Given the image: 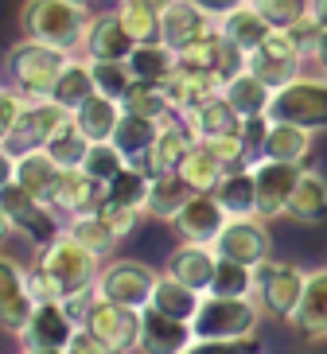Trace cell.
<instances>
[{"mask_svg": "<svg viewBox=\"0 0 327 354\" xmlns=\"http://www.w3.org/2000/svg\"><path fill=\"white\" fill-rule=\"evenodd\" d=\"M261 319H265V312L254 296H214V292H203L199 312L191 319V327H195L191 351H254Z\"/></svg>", "mask_w": 327, "mask_h": 354, "instance_id": "obj_1", "label": "cell"}, {"mask_svg": "<svg viewBox=\"0 0 327 354\" xmlns=\"http://www.w3.org/2000/svg\"><path fill=\"white\" fill-rule=\"evenodd\" d=\"M66 63H71V51L24 35V39L12 43L8 55H4V74H8V82L16 86L20 94L51 97V90H55V82H59V74H63Z\"/></svg>", "mask_w": 327, "mask_h": 354, "instance_id": "obj_2", "label": "cell"}, {"mask_svg": "<svg viewBox=\"0 0 327 354\" xmlns=\"http://www.w3.org/2000/svg\"><path fill=\"white\" fill-rule=\"evenodd\" d=\"M86 24H90V12L71 4V0H24V8H20L24 35H32L39 43H51V47H63L71 55L82 51Z\"/></svg>", "mask_w": 327, "mask_h": 354, "instance_id": "obj_3", "label": "cell"}, {"mask_svg": "<svg viewBox=\"0 0 327 354\" xmlns=\"http://www.w3.org/2000/svg\"><path fill=\"white\" fill-rule=\"evenodd\" d=\"M0 203H4V210H8L16 234H20L35 253H39L43 245H51V241L63 234V226H66V218L51 207V203H43L39 195L24 191L16 179H12L8 187H0Z\"/></svg>", "mask_w": 327, "mask_h": 354, "instance_id": "obj_4", "label": "cell"}, {"mask_svg": "<svg viewBox=\"0 0 327 354\" xmlns=\"http://www.w3.org/2000/svg\"><path fill=\"white\" fill-rule=\"evenodd\" d=\"M304 281H308V269L292 265V261H261L254 269V300L261 304L265 315L288 323V315L296 312V304L304 296Z\"/></svg>", "mask_w": 327, "mask_h": 354, "instance_id": "obj_5", "label": "cell"}, {"mask_svg": "<svg viewBox=\"0 0 327 354\" xmlns=\"http://www.w3.org/2000/svg\"><path fill=\"white\" fill-rule=\"evenodd\" d=\"M304 66H308V55L288 28H273L269 39H265L257 51L245 55V71H254L257 78H261L265 86H273V90L296 82V78L304 74Z\"/></svg>", "mask_w": 327, "mask_h": 354, "instance_id": "obj_6", "label": "cell"}, {"mask_svg": "<svg viewBox=\"0 0 327 354\" xmlns=\"http://www.w3.org/2000/svg\"><path fill=\"white\" fill-rule=\"evenodd\" d=\"M269 117L296 121V125L324 133L327 129V78L324 74H300L296 82L281 86V90L273 94Z\"/></svg>", "mask_w": 327, "mask_h": 354, "instance_id": "obj_7", "label": "cell"}, {"mask_svg": "<svg viewBox=\"0 0 327 354\" xmlns=\"http://www.w3.org/2000/svg\"><path fill=\"white\" fill-rule=\"evenodd\" d=\"M211 245L218 257L242 261L250 269H257L261 261L273 257V234H269V222L261 214H230Z\"/></svg>", "mask_w": 327, "mask_h": 354, "instance_id": "obj_8", "label": "cell"}, {"mask_svg": "<svg viewBox=\"0 0 327 354\" xmlns=\"http://www.w3.org/2000/svg\"><path fill=\"white\" fill-rule=\"evenodd\" d=\"M35 257L47 265V269L59 277V284H63L66 292H78V288H90V284H97V272H102V265L106 261L97 257L94 250H86L78 238H71V234H59V238L51 241V245H43Z\"/></svg>", "mask_w": 327, "mask_h": 354, "instance_id": "obj_9", "label": "cell"}, {"mask_svg": "<svg viewBox=\"0 0 327 354\" xmlns=\"http://www.w3.org/2000/svg\"><path fill=\"white\" fill-rule=\"evenodd\" d=\"M160 272L144 261L133 257H109L97 272V296L117 304H129V308H148L152 300V288H156Z\"/></svg>", "mask_w": 327, "mask_h": 354, "instance_id": "obj_10", "label": "cell"}, {"mask_svg": "<svg viewBox=\"0 0 327 354\" xmlns=\"http://www.w3.org/2000/svg\"><path fill=\"white\" fill-rule=\"evenodd\" d=\"M74 327H78V319L66 312L63 300H43V304H35L32 319H28V327H24L20 346L32 351V354H55V351L66 354Z\"/></svg>", "mask_w": 327, "mask_h": 354, "instance_id": "obj_11", "label": "cell"}, {"mask_svg": "<svg viewBox=\"0 0 327 354\" xmlns=\"http://www.w3.org/2000/svg\"><path fill=\"white\" fill-rule=\"evenodd\" d=\"M140 312L144 308H129V304L97 296L90 315H86V327L106 343V351H137L140 346Z\"/></svg>", "mask_w": 327, "mask_h": 354, "instance_id": "obj_12", "label": "cell"}, {"mask_svg": "<svg viewBox=\"0 0 327 354\" xmlns=\"http://www.w3.org/2000/svg\"><path fill=\"white\" fill-rule=\"evenodd\" d=\"M300 167L304 164H285V160H254V183H257V214L265 222L288 218V198L292 187L300 179Z\"/></svg>", "mask_w": 327, "mask_h": 354, "instance_id": "obj_13", "label": "cell"}, {"mask_svg": "<svg viewBox=\"0 0 327 354\" xmlns=\"http://www.w3.org/2000/svg\"><path fill=\"white\" fill-rule=\"evenodd\" d=\"M66 121H71V109L59 105L55 97H28V102H24V113H20V125H16V133H12L8 148L12 152L43 148Z\"/></svg>", "mask_w": 327, "mask_h": 354, "instance_id": "obj_14", "label": "cell"}, {"mask_svg": "<svg viewBox=\"0 0 327 354\" xmlns=\"http://www.w3.org/2000/svg\"><path fill=\"white\" fill-rule=\"evenodd\" d=\"M102 198H106V183L94 179L86 167H63L59 179H55L51 187V203L63 218H74V214H90V210L102 207Z\"/></svg>", "mask_w": 327, "mask_h": 354, "instance_id": "obj_15", "label": "cell"}, {"mask_svg": "<svg viewBox=\"0 0 327 354\" xmlns=\"http://www.w3.org/2000/svg\"><path fill=\"white\" fill-rule=\"evenodd\" d=\"M288 327L304 343H327V265L308 269L304 296L296 304V312L288 315Z\"/></svg>", "mask_w": 327, "mask_h": 354, "instance_id": "obj_16", "label": "cell"}, {"mask_svg": "<svg viewBox=\"0 0 327 354\" xmlns=\"http://www.w3.org/2000/svg\"><path fill=\"white\" fill-rule=\"evenodd\" d=\"M195 343V327L191 319H176V315L160 312L148 304L140 312V346L137 351H152V354H191Z\"/></svg>", "mask_w": 327, "mask_h": 354, "instance_id": "obj_17", "label": "cell"}, {"mask_svg": "<svg viewBox=\"0 0 327 354\" xmlns=\"http://www.w3.org/2000/svg\"><path fill=\"white\" fill-rule=\"evenodd\" d=\"M226 218H230V214L222 210L214 191H191V198L180 207V214H176L168 226L176 230L183 241H214Z\"/></svg>", "mask_w": 327, "mask_h": 354, "instance_id": "obj_18", "label": "cell"}, {"mask_svg": "<svg viewBox=\"0 0 327 354\" xmlns=\"http://www.w3.org/2000/svg\"><path fill=\"white\" fill-rule=\"evenodd\" d=\"M214 28H218V20L207 8H199L195 0H171L168 8L160 12V39L171 43L176 51L203 39V35H211Z\"/></svg>", "mask_w": 327, "mask_h": 354, "instance_id": "obj_19", "label": "cell"}, {"mask_svg": "<svg viewBox=\"0 0 327 354\" xmlns=\"http://www.w3.org/2000/svg\"><path fill=\"white\" fill-rule=\"evenodd\" d=\"M133 47H137V39L125 32L117 8L113 12H90V24H86V35H82L86 59H129Z\"/></svg>", "mask_w": 327, "mask_h": 354, "instance_id": "obj_20", "label": "cell"}, {"mask_svg": "<svg viewBox=\"0 0 327 354\" xmlns=\"http://www.w3.org/2000/svg\"><path fill=\"white\" fill-rule=\"evenodd\" d=\"M195 140H199V136H195V129H191L183 117H168V121L160 125V133H156V145H152V152L140 160V167H144L148 176L180 171L183 156L195 148Z\"/></svg>", "mask_w": 327, "mask_h": 354, "instance_id": "obj_21", "label": "cell"}, {"mask_svg": "<svg viewBox=\"0 0 327 354\" xmlns=\"http://www.w3.org/2000/svg\"><path fill=\"white\" fill-rule=\"evenodd\" d=\"M214 269H218V253H214L211 241H183L168 253V261H164V272L168 277H176V281L191 284V288L207 292L214 281Z\"/></svg>", "mask_w": 327, "mask_h": 354, "instance_id": "obj_22", "label": "cell"}, {"mask_svg": "<svg viewBox=\"0 0 327 354\" xmlns=\"http://www.w3.org/2000/svg\"><path fill=\"white\" fill-rule=\"evenodd\" d=\"M312 148H316V129H304V125H296V121H281V117H273V121H269V133H265V140H261V148H257V156L285 160V164H308Z\"/></svg>", "mask_w": 327, "mask_h": 354, "instance_id": "obj_23", "label": "cell"}, {"mask_svg": "<svg viewBox=\"0 0 327 354\" xmlns=\"http://www.w3.org/2000/svg\"><path fill=\"white\" fill-rule=\"evenodd\" d=\"M164 90H168L171 105H176V113H191L199 102H207L211 94L222 90V78L214 71H203V66H187L180 63L171 71V78H164Z\"/></svg>", "mask_w": 327, "mask_h": 354, "instance_id": "obj_24", "label": "cell"}, {"mask_svg": "<svg viewBox=\"0 0 327 354\" xmlns=\"http://www.w3.org/2000/svg\"><path fill=\"white\" fill-rule=\"evenodd\" d=\"M218 32L226 43H234L238 51H257L265 39H269V32H273V24L261 16V8H257L254 0H242L238 8H230L226 16H218Z\"/></svg>", "mask_w": 327, "mask_h": 354, "instance_id": "obj_25", "label": "cell"}, {"mask_svg": "<svg viewBox=\"0 0 327 354\" xmlns=\"http://www.w3.org/2000/svg\"><path fill=\"white\" fill-rule=\"evenodd\" d=\"M288 218L300 226H319L327 222V176L316 167H300V179L288 198Z\"/></svg>", "mask_w": 327, "mask_h": 354, "instance_id": "obj_26", "label": "cell"}, {"mask_svg": "<svg viewBox=\"0 0 327 354\" xmlns=\"http://www.w3.org/2000/svg\"><path fill=\"white\" fill-rule=\"evenodd\" d=\"M183 121L195 129V136H199V140L226 136V133H242V113L226 102V94H222V90H218V94H211L207 102H199L191 113H183Z\"/></svg>", "mask_w": 327, "mask_h": 354, "instance_id": "obj_27", "label": "cell"}, {"mask_svg": "<svg viewBox=\"0 0 327 354\" xmlns=\"http://www.w3.org/2000/svg\"><path fill=\"white\" fill-rule=\"evenodd\" d=\"M71 121L86 133L90 145H94V140H113V129H117V121H121V102L94 90V94L71 113Z\"/></svg>", "mask_w": 327, "mask_h": 354, "instance_id": "obj_28", "label": "cell"}, {"mask_svg": "<svg viewBox=\"0 0 327 354\" xmlns=\"http://www.w3.org/2000/svg\"><path fill=\"white\" fill-rule=\"evenodd\" d=\"M59 171L63 167L55 164V156L47 148H24V152H16V183L24 191L39 195L43 203L51 198V187H55V179H59Z\"/></svg>", "mask_w": 327, "mask_h": 354, "instance_id": "obj_29", "label": "cell"}, {"mask_svg": "<svg viewBox=\"0 0 327 354\" xmlns=\"http://www.w3.org/2000/svg\"><path fill=\"white\" fill-rule=\"evenodd\" d=\"M222 94H226V102H230L242 117H257V113H269L277 90L265 86L254 71H238V74H230V78L222 82Z\"/></svg>", "mask_w": 327, "mask_h": 354, "instance_id": "obj_30", "label": "cell"}, {"mask_svg": "<svg viewBox=\"0 0 327 354\" xmlns=\"http://www.w3.org/2000/svg\"><path fill=\"white\" fill-rule=\"evenodd\" d=\"M191 198V187L180 179V171H164V176L148 179V198H144V218L171 222L180 207Z\"/></svg>", "mask_w": 327, "mask_h": 354, "instance_id": "obj_31", "label": "cell"}, {"mask_svg": "<svg viewBox=\"0 0 327 354\" xmlns=\"http://www.w3.org/2000/svg\"><path fill=\"white\" fill-rule=\"evenodd\" d=\"M214 198L222 203L226 214H257V183H254V164L245 167H226L214 187Z\"/></svg>", "mask_w": 327, "mask_h": 354, "instance_id": "obj_32", "label": "cell"}, {"mask_svg": "<svg viewBox=\"0 0 327 354\" xmlns=\"http://www.w3.org/2000/svg\"><path fill=\"white\" fill-rule=\"evenodd\" d=\"M121 109L125 113H140L148 117V121H168V117H180L176 113V105H171L168 90H164V82H148V78H133L125 90V97H121Z\"/></svg>", "mask_w": 327, "mask_h": 354, "instance_id": "obj_33", "label": "cell"}, {"mask_svg": "<svg viewBox=\"0 0 327 354\" xmlns=\"http://www.w3.org/2000/svg\"><path fill=\"white\" fill-rule=\"evenodd\" d=\"M180 66V51L164 39H152V43H137L133 55H129V71L133 78H148V82H164L171 78V71Z\"/></svg>", "mask_w": 327, "mask_h": 354, "instance_id": "obj_34", "label": "cell"}, {"mask_svg": "<svg viewBox=\"0 0 327 354\" xmlns=\"http://www.w3.org/2000/svg\"><path fill=\"white\" fill-rule=\"evenodd\" d=\"M156 133H160V121H148L140 113H125L121 109V121L113 129V145L129 156V164H140L152 152V145H156Z\"/></svg>", "mask_w": 327, "mask_h": 354, "instance_id": "obj_35", "label": "cell"}, {"mask_svg": "<svg viewBox=\"0 0 327 354\" xmlns=\"http://www.w3.org/2000/svg\"><path fill=\"white\" fill-rule=\"evenodd\" d=\"M152 308H160V312L176 315V319H195V312H199L203 304V292L191 288V284L176 281V277H168V272H160L156 288H152Z\"/></svg>", "mask_w": 327, "mask_h": 354, "instance_id": "obj_36", "label": "cell"}, {"mask_svg": "<svg viewBox=\"0 0 327 354\" xmlns=\"http://www.w3.org/2000/svg\"><path fill=\"white\" fill-rule=\"evenodd\" d=\"M94 94V74H90V59H86L82 51L71 55V63L63 66V74H59V82H55L51 97L59 105H66V109H78V105L86 102V97Z\"/></svg>", "mask_w": 327, "mask_h": 354, "instance_id": "obj_37", "label": "cell"}, {"mask_svg": "<svg viewBox=\"0 0 327 354\" xmlns=\"http://www.w3.org/2000/svg\"><path fill=\"white\" fill-rule=\"evenodd\" d=\"M63 230L71 234V238H78V241H82L86 250H94L102 261H109V257L117 253V245H121V238H117L113 230H109L106 222H102V214H97V210L66 218V226H63Z\"/></svg>", "mask_w": 327, "mask_h": 354, "instance_id": "obj_38", "label": "cell"}, {"mask_svg": "<svg viewBox=\"0 0 327 354\" xmlns=\"http://www.w3.org/2000/svg\"><path fill=\"white\" fill-rule=\"evenodd\" d=\"M222 171H226L222 160L214 156L203 140H195V148H191L187 156H183V164H180V179L187 183L191 191H214L218 187V179H222Z\"/></svg>", "mask_w": 327, "mask_h": 354, "instance_id": "obj_39", "label": "cell"}, {"mask_svg": "<svg viewBox=\"0 0 327 354\" xmlns=\"http://www.w3.org/2000/svg\"><path fill=\"white\" fill-rule=\"evenodd\" d=\"M148 171L140 164H129L121 167L113 179L106 183V198H113V203H125V207H137L144 210V198H148Z\"/></svg>", "mask_w": 327, "mask_h": 354, "instance_id": "obj_40", "label": "cell"}, {"mask_svg": "<svg viewBox=\"0 0 327 354\" xmlns=\"http://www.w3.org/2000/svg\"><path fill=\"white\" fill-rule=\"evenodd\" d=\"M43 148L55 156V164H59V167H82L86 152H90V140H86V133L74 125V121H66V125L59 129V133H55Z\"/></svg>", "mask_w": 327, "mask_h": 354, "instance_id": "obj_41", "label": "cell"}, {"mask_svg": "<svg viewBox=\"0 0 327 354\" xmlns=\"http://www.w3.org/2000/svg\"><path fill=\"white\" fill-rule=\"evenodd\" d=\"M117 16L125 24V32L137 43H152L160 39V12L140 4V0H117Z\"/></svg>", "mask_w": 327, "mask_h": 354, "instance_id": "obj_42", "label": "cell"}, {"mask_svg": "<svg viewBox=\"0 0 327 354\" xmlns=\"http://www.w3.org/2000/svg\"><path fill=\"white\" fill-rule=\"evenodd\" d=\"M90 74H94V90L106 97H125L129 82H133V71H129V59H90Z\"/></svg>", "mask_w": 327, "mask_h": 354, "instance_id": "obj_43", "label": "cell"}, {"mask_svg": "<svg viewBox=\"0 0 327 354\" xmlns=\"http://www.w3.org/2000/svg\"><path fill=\"white\" fill-rule=\"evenodd\" d=\"M207 292H214V296H254V269L242 261L218 257V269H214V281Z\"/></svg>", "mask_w": 327, "mask_h": 354, "instance_id": "obj_44", "label": "cell"}, {"mask_svg": "<svg viewBox=\"0 0 327 354\" xmlns=\"http://www.w3.org/2000/svg\"><path fill=\"white\" fill-rule=\"evenodd\" d=\"M82 167H86L94 179L109 183V179H113L121 167H129V156L113 145V140H94V145H90V152H86V160H82Z\"/></svg>", "mask_w": 327, "mask_h": 354, "instance_id": "obj_45", "label": "cell"}, {"mask_svg": "<svg viewBox=\"0 0 327 354\" xmlns=\"http://www.w3.org/2000/svg\"><path fill=\"white\" fill-rule=\"evenodd\" d=\"M35 304H39V300H35L28 288L16 292L12 300H4V304H0V331L12 335V339H20L24 327H28V319H32V312H35Z\"/></svg>", "mask_w": 327, "mask_h": 354, "instance_id": "obj_46", "label": "cell"}, {"mask_svg": "<svg viewBox=\"0 0 327 354\" xmlns=\"http://www.w3.org/2000/svg\"><path fill=\"white\" fill-rule=\"evenodd\" d=\"M97 214H102V222H106L109 230H113L117 238L125 241L137 234V226L144 222V210L137 207H125V203H113V198H102V207H97Z\"/></svg>", "mask_w": 327, "mask_h": 354, "instance_id": "obj_47", "label": "cell"}, {"mask_svg": "<svg viewBox=\"0 0 327 354\" xmlns=\"http://www.w3.org/2000/svg\"><path fill=\"white\" fill-rule=\"evenodd\" d=\"M24 288L32 292L39 304H43V300H63V296H66V288L59 284V277H55V272L47 269L39 257L28 261V272H24Z\"/></svg>", "mask_w": 327, "mask_h": 354, "instance_id": "obj_48", "label": "cell"}, {"mask_svg": "<svg viewBox=\"0 0 327 354\" xmlns=\"http://www.w3.org/2000/svg\"><path fill=\"white\" fill-rule=\"evenodd\" d=\"M203 145H207L214 156L222 160V167H245V164H254V160H257V152L242 140V133L211 136V140H203Z\"/></svg>", "mask_w": 327, "mask_h": 354, "instance_id": "obj_49", "label": "cell"}, {"mask_svg": "<svg viewBox=\"0 0 327 354\" xmlns=\"http://www.w3.org/2000/svg\"><path fill=\"white\" fill-rule=\"evenodd\" d=\"M24 102H28V94H20L12 82H0V145L12 140V133H16V125H20Z\"/></svg>", "mask_w": 327, "mask_h": 354, "instance_id": "obj_50", "label": "cell"}, {"mask_svg": "<svg viewBox=\"0 0 327 354\" xmlns=\"http://www.w3.org/2000/svg\"><path fill=\"white\" fill-rule=\"evenodd\" d=\"M257 8H261V16L273 28H292L300 16L308 12V0H254Z\"/></svg>", "mask_w": 327, "mask_h": 354, "instance_id": "obj_51", "label": "cell"}, {"mask_svg": "<svg viewBox=\"0 0 327 354\" xmlns=\"http://www.w3.org/2000/svg\"><path fill=\"white\" fill-rule=\"evenodd\" d=\"M24 272H28V265H20L8 253H0V304L12 300L16 292H24Z\"/></svg>", "mask_w": 327, "mask_h": 354, "instance_id": "obj_52", "label": "cell"}, {"mask_svg": "<svg viewBox=\"0 0 327 354\" xmlns=\"http://www.w3.org/2000/svg\"><path fill=\"white\" fill-rule=\"evenodd\" d=\"M66 354H106V343H102V339L86 327V323H78V327H74V335H71Z\"/></svg>", "mask_w": 327, "mask_h": 354, "instance_id": "obj_53", "label": "cell"}, {"mask_svg": "<svg viewBox=\"0 0 327 354\" xmlns=\"http://www.w3.org/2000/svg\"><path fill=\"white\" fill-rule=\"evenodd\" d=\"M269 121H273V117L269 113H257V117H242V140L250 148H261V140H265V133H269Z\"/></svg>", "mask_w": 327, "mask_h": 354, "instance_id": "obj_54", "label": "cell"}, {"mask_svg": "<svg viewBox=\"0 0 327 354\" xmlns=\"http://www.w3.org/2000/svg\"><path fill=\"white\" fill-rule=\"evenodd\" d=\"M308 66H312L316 74H324V78H327V32H319L316 47L308 51Z\"/></svg>", "mask_w": 327, "mask_h": 354, "instance_id": "obj_55", "label": "cell"}, {"mask_svg": "<svg viewBox=\"0 0 327 354\" xmlns=\"http://www.w3.org/2000/svg\"><path fill=\"white\" fill-rule=\"evenodd\" d=\"M16 179V152L8 145H0V187H8Z\"/></svg>", "mask_w": 327, "mask_h": 354, "instance_id": "obj_56", "label": "cell"}, {"mask_svg": "<svg viewBox=\"0 0 327 354\" xmlns=\"http://www.w3.org/2000/svg\"><path fill=\"white\" fill-rule=\"evenodd\" d=\"M195 4H199V8H207V12L214 16V20H218V16H226L230 8H238L242 0H195Z\"/></svg>", "mask_w": 327, "mask_h": 354, "instance_id": "obj_57", "label": "cell"}, {"mask_svg": "<svg viewBox=\"0 0 327 354\" xmlns=\"http://www.w3.org/2000/svg\"><path fill=\"white\" fill-rule=\"evenodd\" d=\"M308 16H312V20L327 32V0H308Z\"/></svg>", "mask_w": 327, "mask_h": 354, "instance_id": "obj_58", "label": "cell"}, {"mask_svg": "<svg viewBox=\"0 0 327 354\" xmlns=\"http://www.w3.org/2000/svg\"><path fill=\"white\" fill-rule=\"evenodd\" d=\"M8 234H16V226H12L8 210H4V203H0V245H4V241H8Z\"/></svg>", "mask_w": 327, "mask_h": 354, "instance_id": "obj_59", "label": "cell"}, {"mask_svg": "<svg viewBox=\"0 0 327 354\" xmlns=\"http://www.w3.org/2000/svg\"><path fill=\"white\" fill-rule=\"evenodd\" d=\"M140 4H148V8H156V12H164L171 4V0H140Z\"/></svg>", "mask_w": 327, "mask_h": 354, "instance_id": "obj_60", "label": "cell"}, {"mask_svg": "<svg viewBox=\"0 0 327 354\" xmlns=\"http://www.w3.org/2000/svg\"><path fill=\"white\" fill-rule=\"evenodd\" d=\"M71 4H78V8H86V12H94V8H97V0H71Z\"/></svg>", "mask_w": 327, "mask_h": 354, "instance_id": "obj_61", "label": "cell"}, {"mask_svg": "<svg viewBox=\"0 0 327 354\" xmlns=\"http://www.w3.org/2000/svg\"><path fill=\"white\" fill-rule=\"evenodd\" d=\"M0 71H4V66H0Z\"/></svg>", "mask_w": 327, "mask_h": 354, "instance_id": "obj_62", "label": "cell"}]
</instances>
